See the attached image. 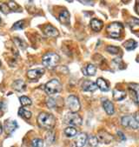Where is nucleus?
<instances>
[{"label":"nucleus","instance_id":"obj_1","mask_svg":"<svg viewBox=\"0 0 139 147\" xmlns=\"http://www.w3.org/2000/svg\"><path fill=\"white\" fill-rule=\"evenodd\" d=\"M38 124L41 128L50 131L56 125V117L50 113L42 112L38 117Z\"/></svg>","mask_w":139,"mask_h":147},{"label":"nucleus","instance_id":"obj_2","mask_svg":"<svg viewBox=\"0 0 139 147\" xmlns=\"http://www.w3.org/2000/svg\"><path fill=\"white\" fill-rule=\"evenodd\" d=\"M60 61V57L58 54L55 53L53 51L47 52L43 56L42 63L43 65H44L48 69H54Z\"/></svg>","mask_w":139,"mask_h":147},{"label":"nucleus","instance_id":"obj_3","mask_svg":"<svg viewBox=\"0 0 139 147\" xmlns=\"http://www.w3.org/2000/svg\"><path fill=\"white\" fill-rule=\"evenodd\" d=\"M44 91L48 95H55L62 91V84L57 78H53L46 83Z\"/></svg>","mask_w":139,"mask_h":147},{"label":"nucleus","instance_id":"obj_4","mask_svg":"<svg viewBox=\"0 0 139 147\" xmlns=\"http://www.w3.org/2000/svg\"><path fill=\"white\" fill-rule=\"evenodd\" d=\"M124 30V25L118 22H113L107 26V33L110 38H119Z\"/></svg>","mask_w":139,"mask_h":147},{"label":"nucleus","instance_id":"obj_5","mask_svg":"<svg viewBox=\"0 0 139 147\" xmlns=\"http://www.w3.org/2000/svg\"><path fill=\"white\" fill-rule=\"evenodd\" d=\"M66 105L69 108V110L72 112V113H77L80 108H81V105L79 102V99L74 96V95H71L67 98L66 99Z\"/></svg>","mask_w":139,"mask_h":147},{"label":"nucleus","instance_id":"obj_6","mask_svg":"<svg viewBox=\"0 0 139 147\" xmlns=\"http://www.w3.org/2000/svg\"><path fill=\"white\" fill-rule=\"evenodd\" d=\"M121 124L124 127H129L130 129H138L139 128V123L135 119V117L131 115L124 116L122 117Z\"/></svg>","mask_w":139,"mask_h":147},{"label":"nucleus","instance_id":"obj_7","mask_svg":"<svg viewBox=\"0 0 139 147\" xmlns=\"http://www.w3.org/2000/svg\"><path fill=\"white\" fill-rule=\"evenodd\" d=\"M129 92L130 93V97L135 104L139 105V84H130L128 86Z\"/></svg>","mask_w":139,"mask_h":147},{"label":"nucleus","instance_id":"obj_8","mask_svg":"<svg viewBox=\"0 0 139 147\" xmlns=\"http://www.w3.org/2000/svg\"><path fill=\"white\" fill-rule=\"evenodd\" d=\"M65 121L67 124L71 125H82V117L77 113H69L65 117Z\"/></svg>","mask_w":139,"mask_h":147},{"label":"nucleus","instance_id":"obj_9","mask_svg":"<svg viewBox=\"0 0 139 147\" xmlns=\"http://www.w3.org/2000/svg\"><path fill=\"white\" fill-rule=\"evenodd\" d=\"M97 139L98 142H101L103 144H109L111 141L113 140V136L110 135L109 132H107L106 131H100L97 134Z\"/></svg>","mask_w":139,"mask_h":147},{"label":"nucleus","instance_id":"obj_10","mask_svg":"<svg viewBox=\"0 0 139 147\" xmlns=\"http://www.w3.org/2000/svg\"><path fill=\"white\" fill-rule=\"evenodd\" d=\"M4 128H5V133L8 134V135H10V134H11L14 131H16V130L18 128V125H17V122L14 121V120L7 119V120L5 121Z\"/></svg>","mask_w":139,"mask_h":147},{"label":"nucleus","instance_id":"obj_11","mask_svg":"<svg viewBox=\"0 0 139 147\" xmlns=\"http://www.w3.org/2000/svg\"><path fill=\"white\" fill-rule=\"evenodd\" d=\"M44 73V69L43 68H37V69H32L28 71L27 72V77L29 79H38L41 78Z\"/></svg>","mask_w":139,"mask_h":147},{"label":"nucleus","instance_id":"obj_12","mask_svg":"<svg viewBox=\"0 0 139 147\" xmlns=\"http://www.w3.org/2000/svg\"><path fill=\"white\" fill-rule=\"evenodd\" d=\"M87 139H88V136L86 133L81 132L80 134H78L75 140L76 147H83L87 142Z\"/></svg>","mask_w":139,"mask_h":147},{"label":"nucleus","instance_id":"obj_13","mask_svg":"<svg viewBox=\"0 0 139 147\" xmlns=\"http://www.w3.org/2000/svg\"><path fill=\"white\" fill-rule=\"evenodd\" d=\"M82 89L85 91V92H95L97 89V84L92 82V81H90V80H86L82 84Z\"/></svg>","mask_w":139,"mask_h":147},{"label":"nucleus","instance_id":"obj_14","mask_svg":"<svg viewBox=\"0 0 139 147\" xmlns=\"http://www.w3.org/2000/svg\"><path fill=\"white\" fill-rule=\"evenodd\" d=\"M44 33L48 36V37H51V38H57L59 36V32L58 31L57 28H55L54 26L48 24L45 26L44 29Z\"/></svg>","mask_w":139,"mask_h":147},{"label":"nucleus","instance_id":"obj_15","mask_svg":"<svg viewBox=\"0 0 139 147\" xmlns=\"http://www.w3.org/2000/svg\"><path fill=\"white\" fill-rule=\"evenodd\" d=\"M12 88L17 91V92H24L26 90V84L24 80H21V79H17V80H15L12 84H11Z\"/></svg>","mask_w":139,"mask_h":147},{"label":"nucleus","instance_id":"obj_16","mask_svg":"<svg viewBox=\"0 0 139 147\" xmlns=\"http://www.w3.org/2000/svg\"><path fill=\"white\" fill-rule=\"evenodd\" d=\"M97 88L102 91V92H108L109 89V83L103 79V78H98L97 79V83H96Z\"/></svg>","mask_w":139,"mask_h":147},{"label":"nucleus","instance_id":"obj_17","mask_svg":"<svg viewBox=\"0 0 139 147\" xmlns=\"http://www.w3.org/2000/svg\"><path fill=\"white\" fill-rule=\"evenodd\" d=\"M128 25L130 26V30L133 32H138L139 31V18H130L128 20Z\"/></svg>","mask_w":139,"mask_h":147},{"label":"nucleus","instance_id":"obj_18","mask_svg":"<svg viewBox=\"0 0 139 147\" xmlns=\"http://www.w3.org/2000/svg\"><path fill=\"white\" fill-rule=\"evenodd\" d=\"M103 107L104 109V111H106V113L108 115H112L114 114L115 109H114V105L111 103L109 100H104L103 102Z\"/></svg>","mask_w":139,"mask_h":147},{"label":"nucleus","instance_id":"obj_19","mask_svg":"<svg viewBox=\"0 0 139 147\" xmlns=\"http://www.w3.org/2000/svg\"><path fill=\"white\" fill-rule=\"evenodd\" d=\"M91 26L92 28V30L95 32H100L102 30V28L103 26V21L97 19V18H93L91 21Z\"/></svg>","mask_w":139,"mask_h":147},{"label":"nucleus","instance_id":"obj_20","mask_svg":"<svg viewBox=\"0 0 139 147\" xmlns=\"http://www.w3.org/2000/svg\"><path fill=\"white\" fill-rule=\"evenodd\" d=\"M126 98V92L124 91H121L118 89L113 90V98L116 101H122Z\"/></svg>","mask_w":139,"mask_h":147},{"label":"nucleus","instance_id":"obj_21","mask_svg":"<svg viewBox=\"0 0 139 147\" xmlns=\"http://www.w3.org/2000/svg\"><path fill=\"white\" fill-rule=\"evenodd\" d=\"M59 21L63 24H70V13L67 10H64L59 15Z\"/></svg>","mask_w":139,"mask_h":147},{"label":"nucleus","instance_id":"obj_22","mask_svg":"<svg viewBox=\"0 0 139 147\" xmlns=\"http://www.w3.org/2000/svg\"><path fill=\"white\" fill-rule=\"evenodd\" d=\"M83 74L85 75H88V76H94L97 72V67L92 65V64H90L86 66L85 69H83Z\"/></svg>","mask_w":139,"mask_h":147},{"label":"nucleus","instance_id":"obj_23","mask_svg":"<svg viewBox=\"0 0 139 147\" xmlns=\"http://www.w3.org/2000/svg\"><path fill=\"white\" fill-rule=\"evenodd\" d=\"M123 45L127 51H132L137 47V42H136L134 39H128L124 43Z\"/></svg>","mask_w":139,"mask_h":147},{"label":"nucleus","instance_id":"obj_24","mask_svg":"<svg viewBox=\"0 0 139 147\" xmlns=\"http://www.w3.org/2000/svg\"><path fill=\"white\" fill-rule=\"evenodd\" d=\"M18 115L23 117V119H30L31 117H32V112L30 111H28L26 109H24V107H20L18 109Z\"/></svg>","mask_w":139,"mask_h":147},{"label":"nucleus","instance_id":"obj_25","mask_svg":"<svg viewBox=\"0 0 139 147\" xmlns=\"http://www.w3.org/2000/svg\"><path fill=\"white\" fill-rule=\"evenodd\" d=\"M77 133V131L75 127L73 126H69L67 128L64 129V134L66 135V137L68 138H72V137H75Z\"/></svg>","mask_w":139,"mask_h":147},{"label":"nucleus","instance_id":"obj_26","mask_svg":"<svg viewBox=\"0 0 139 147\" xmlns=\"http://www.w3.org/2000/svg\"><path fill=\"white\" fill-rule=\"evenodd\" d=\"M112 63L117 67V69H118V70H123V69H124L126 67L121 58H116V59H114L112 61Z\"/></svg>","mask_w":139,"mask_h":147},{"label":"nucleus","instance_id":"obj_27","mask_svg":"<svg viewBox=\"0 0 139 147\" xmlns=\"http://www.w3.org/2000/svg\"><path fill=\"white\" fill-rule=\"evenodd\" d=\"M45 140H46L48 144H51L52 143H54V141H55V133H54V131H50L45 136Z\"/></svg>","mask_w":139,"mask_h":147},{"label":"nucleus","instance_id":"obj_28","mask_svg":"<svg viewBox=\"0 0 139 147\" xmlns=\"http://www.w3.org/2000/svg\"><path fill=\"white\" fill-rule=\"evenodd\" d=\"M25 27V22L24 20H20L18 22H16L13 26H12V30H23Z\"/></svg>","mask_w":139,"mask_h":147},{"label":"nucleus","instance_id":"obj_29","mask_svg":"<svg viewBox=\"0 0 139 147\" xmlns=\"http://www.w3.org/2000/svg\"><path fill=\"white\" fill-rule=\"evenodd\" d=\"M7 5L10 8L11 11H20V6L16 2H14V1L8 2Z\"/></svg>","mask_w":139,"mask_h":147},{"label":"nucleus","instance_id":"obj_30","mask_svg":"<svg viewBox=\"0 0 139 147\" xmlns=\"http://www.w3.org/2000/svg\"><path fill=\"white\" fill-rule=\"evenodd\" d=\"M19 100H20L21 105H24V106L31 105L32 104V100H31L29 98H28V97H26V96H22V97H20V98H19Z\"/></svg>","mask_w":139,"mask_h":147},{"label":"nucleus","instance_id":"obj_31","mask_svg":"<svg viewBox=\"0 0 139 147\" xmlns=\"http://www.w3.org/2000/svg\"><path fill=\"white\" fill-rule=\"evenodd\" d=\"M88 141H89V144L91 147H97L98 145V139L96 136H90L88 138Z\"/></svg>","mask_w":139,"mask_h":147},{"label":"nucleus","instance_id":"obj_32","mask_svg":"<svg viewBox=\"0 0 139 147\" xmlns=\"http://www.w3.org/2000/svg\"><path fill=\"white\" fill-rule=\"evenodd\" d=\"M106 51L111 54H118L119 51H120V49L119 47H117V46H113V45H109L106 47Z\"/></svg>","mask_w":139,"mask_h":147},{"label":"nucleus","instance_id":"obj_33","mask_svg":"<svg viewBox=\"0 0 139 147\" xmlns=\"http://www.w3.org/2000/svg\"><path fill=\"white\" fill-rule=\"evenodd\" d=\"M32 147H43L44 146V141L41 138H35L32 142Z\"/></svg>","mask_w":139,"mask_h":147},{"label":"nucleus","instance_id":"obj_34","mask_svg":"<svg viewBox=\"0 0 139 147\" xmlns=\"http://www.w3.org/2000/svg\"><path fill=\"white\" fill-rule=\"evenodd\" d=\"M13 41H14V43H15L18 47H20V48H22V49L26 48V44H25L22 39H20L19 38H15L13 39Z\"/></svg>","mask_w":139,"mask_h":147},{"label":"nucleus","instance_id":"obj_35","mask_svg":"<svg viewBox=\"0 0 139 147\" xmlns=\"http://www.w3.org/2000/svg\"><path fill=\"white\" fill-rule=\"evenodd\" d=\"M0 11H2L3 13H5V14H8V13L11 12V10H10V8L8 7L7 4H5V3H3V4L0 5Z\"/></svg>","mask_w":139,"mask_h":147},{"label":"nucleus","instance_id":"obj_36","mask_svg":"<svg viewBox=\"0 0 139 147\" xmlns=\"http://www.w3.org/2000/svg\"><path fill=\"white\" fill-rule=\"evenodd\" d=\"M47 105H48L50 108H53V107H55V105H56L55 99H54V98H49L47 99Z\"/></svg>","mask_w":139,"mask_h":147},{"label":"nucleus","instance_id":"obj_37","mask_svg":"<svg viewBox=\"0 0 139 147\" xmlns=\"http://www.w3.org/2000/svg\"><path fill=\"white\" fill-rule=\"evenodd\" d=\"M135 11L137 15H139V1H136V5H135Z\"/></svg>","mask_w":139,"mask_h":147},{"label":"nucleus","instance_id":"obj_38","mask_svg":"<svg viewBox=\"0 0 139 147\" xmlns=\"http://www.w3.org/2000/svg\"><path fill=\"white\" fill-rule=\"evenodd\" d=\"M134 117H135V119L137 121V123H139V111L136 113V116Z\"/></svg>","mask_w":139,"mask_h":147},{"label":"nucleus","instance_id":"obj_39","mask_svg":"<svg viewBox=\"0 0 139 147\" xmlns=\"http://www.w3.org/2000/svg\"><path fill=\"white\" fill-rule=\"evenodd\" d=\"M2 132H3V126H2V124H1V122H0V135L2 134Z\"/></svg>","mask_w":139,"mask_h":147},{"label":"nucleus","instance_id":"obj_40","mask_svg":"<svg viewBox=\"0 0 139 147\" xmlns=\"http://www.w3.org/2000/svg\"><path fill=\"white\" fill-rule=\"evenodd\" d=\"M1 22H2V20H1V18H0V24H1Z\"/></svg>","mask_w":139,"mask_h":147},{"label":"nucleus","instance_id":"obj_41","mask_svg":"<svg viewBox=\"0 0 139 147\" xmlns=\"http://www.w3.org/2000/svg\"><path fill=\"white\" fill-rule=\"evenodd\" d=\"M0 66H1V62H0Z\"/></svg>","mask_w":139,"mask_h":147}]
</instances>
